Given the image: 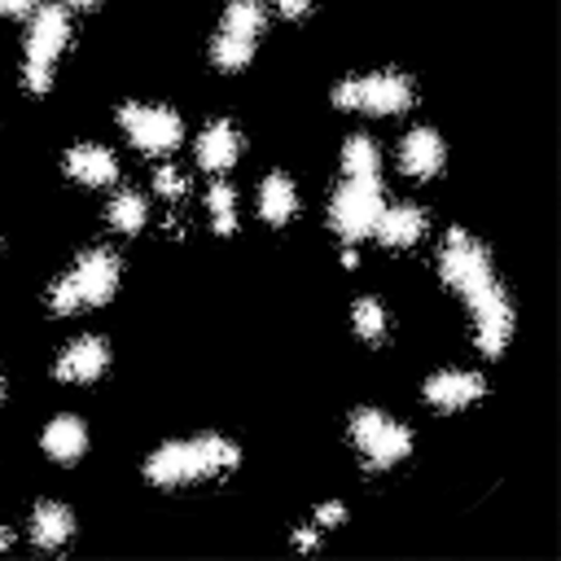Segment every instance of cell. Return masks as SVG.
I'll return each mask as SVG.
<instances>
[{
  "label": "cell",
  "instance_id": "1",
  "mask_svg": "<svg viewBox=\"0 0 561 561\" xmlns=\"http://www.w3.org/2000/svg\"><path fill=\"white\" fill-rule=\"evenodd\" d=\"M241 451L237 443L219 438V434H197V438H180V443H167L158 447L149 460H145V478L153 486H188V482H206V478H219L228 469H237Z\"/></svg>",
  "mask_w": 561,
  "mask_h": 561
},
{
  "label": "cell",
  "instance_id": "2",
  "mask_svg": "<svg viewBox=\"0 0 561 561\" xmlns=\"http://www.w3.org/2000/svg\"><path fill=\"white\" fill-rule=\"evenodd\" d=\"M118 280H123L118 254L105 250V245H96V250L79 254V263H75L66 276L53 280L48 307H53V316H75V311H83V307H105V302L114 298Z\"/></svg>",
  "mask_w": 561,
  "mask_h": 561
},
{
  "label": "cell",
  "instance_id": "3",
  "mask_svg": "<svg viewBox=\"0 0 561 561\" xmlns=\"http://www.w3.org/2000/svg\"><path fill=\"white\" fill-rule=\"evenodd\" d=\"M70 44V13L66 4H39L26 26V57H22V83L26 92L44 96L53 88V66L61 48Z\"/></svg>",
  "mask_w": 561,
  "mask_h": 561
},
{
  "label": "cell",
  "instance_id": "4",
  "mask_svg": "<svg viewBox=\"0 0 561 561\" xmlns=\"http://www.w3.org/2000/svg\"><path fill=\"white\" fill-rule=\"evenodd\" d=\"M412 101H416L412 79H408V75H394V70H386V75H364V79H342V83L333 88V105H337V110L377 114V118L403 114V110H412Z\"/></svg>",
  "mask_w": 561,
  "mask_h": 561
},
{
  "label": "cell",
  "instance_id": "5",
  "mask_svg": "<svg viewBox=\"0 0 561 561\" xmlns=\"http://www.w3.org/2000/svg\"><path fill=\"white\" fill-rule=\"evenodd\" d=\"M263 26H267V13L259 0H228L219 18V35L210 39V61L219 70H241L259 48Z\"/></svg>",
  "mask_w": 561,
  "mask_h": 561
},
{
  "label": "cell",
  "instance_id": "6",
  "mask_svg": "<svg viewBox=\"0 0 561 561\" xmlns=\"http://www.w3.org/2000/svg\"><path fill=\"white\" fill-rule=\"evenodd\" d=\"M351 443L359 447V456H364L368 469H390V465H399L412 451L408 425H399L394 416L373 412V408L351 412Z\"/></svg>",
  "mask_w": 561,
  "mask_h": 561
},
{
  "label": "cell",
  "instance_id": "7",
  "mask_svg": "<svg viewBox=\"0 0 561 561\" xmlns=\"http://www.w3.org/2000/svg\"><path fill=\"white\" fill-rule=\"evenodd\" d=\"M438 276L447 289H456L460 298H469L473 289H482L486 280H495L491 272V254L478 237H469L465 228H451L443 237V250H438Z\"/></svg>",
  "mask_w": 561,
  "mask_h": 561
},
{
  "label": "cell",
  "instance_id": "8",
  "mask_svg": "<svg viewBox=\"0 0 561 561\" xmlns=\"http://www.w3.org/2000/svg\"><path fill=\"white\" fill-rule=\"evenodd\" d=\"M381 184L373 180H342L333 202H329V224L342 241H364L373 237L377 228V215H381Z\"/></svg>",
  "mask_w": 561,
  "mask_h": 561
},
{
  "label": "cell",
  "instance_id": "9",
  "mask_svg": "<svg viewBox=\"0 0 561 561\" xmlns=\"http://www.w3.org/2000/svg\"><path fill=\"white\" fill-rule=\"evenodd\" d=\"M469 311H473V342H478V351L482 355H504V346H508V337H513V302H508V294H504V285L500 280H486L482 289H473L469 298Z\"/></svg>",
  "mask_w": 561,
  "mask_h": 561
},
{
  "label": "cell",
  "instance_id": "10",
  "mask_svg": "<svg viewBox=\"0 0 561 561\" xmlns=\"http://www.w3.org/2000/svg\"><path fill=\"white\" fill-rule=\"evenodd\" d=\"M118 127L140 153H171L184 140V123L162 105H118Z\"/></svg>",
  "mask_w": 561,
  "mask_h": 561
},
{
  "label": "cell",
  "instance_id": "11",
  "mask_svg": "<svg viewBox=\"0 0 561 561\" xmlns=\"http://www.w3.org/2000/svg\"><path fill=\"white\" fill-rule=\"evenodd\" d=\"M105 368H110V346H105L101 337H75V342L57 355V364H53L57 381H75V386L101 381Z\"/></svg>",
  "mask_w": 561,
  "mask_h": 561
},
{
  "label": "cell",
  "instance_id": "12",
  "mask_svg": "<svg viewBox=\"0 0 561 561\" xmlns=\"http://www.w3.org/2000/svg\"><path fill=\"white\" fill-rule=\"evenodd\" d=\"M421 394H425V403L430 408H438V412H456V408H469L473 399H482L486 394V381L478 377V373H434L425 386H421Z\"/></svg>",
  "mask_w": 561,
  "mask_h": 561
},
{
  "label": "cell",
  "instance_id": "13",
  "mask_svg": "<svg viewBox=\"0 0 561 561\" xmlns=\"http://www.w3.org/2000/svg\"><path fill=\"white\" fill-rule=\"evenodd\" d=\"M443 162H447V149H443L438 131L416 127V131H408V136L399 140V167H403V175H412V180H434V175L443 171Z\"/></svg>",
  "mask_w": 561,
  "mask_h": 561
},
{
  "label": "cell",
  "instance_id": "14",
  "mask_svg": "<svg viewBox=\"0 0 561 561\" xmlns=\"http://www.w3.org/2000/svg\"><path fill=\"white\" fill-rule=\"evenodd\" d=\"M425 228H430V219H425V210L421 206H381V215H377V228H373V237L386 245V250H408V245H416L421 237H425Z\"/></svg>",
  "mask_w": 561,
  "mask_h": 561
},
{
  "label": "cell",
  "instance_id": "15",
  "mask_svg": "<svg viewBox=\"0 0 561 561\" xmlns=\"http://www.w3.org/2000/svg\"><path fill=\"white\" fill-rule=\"evenodd\" d=\"M61 167H66L70 180H79L88 188H105V184L118 180V158L110 149H101V145H75Z\"/></svg>",
  "mask_w": 561,
  "mask_h": 561
},
{
  "label": "cell",
  "instance_id": "16",
  "mask_svg": "<svg viewBox=\"0 0 561 561\" xmlns=\"http://www.w3.org/2000/svg\"><path fill=\"white\" fill-rule=\"evenodd\" d=\"M241 158V136L228 118L206 123V131L197 136V167L202 171H228Z\"/></svg>",
  "mask_w": 561,
  "mask_h": 561
},
{
  "label": "cell",
  "instance_id": "17",
  "mask_svg": "<svg viewBox=\"0 0 561 561\" xmlns=\"http://www.w3.org/2000/svg\"><path fill=\"white\" fill-rule=\"evenodd\" d=\"M44 456H53L57 465H75L83 451H88V430H83V421L79 416H53L48 421V430H44Z\"/></svg>",
  "mask_w": 561,
  "mask_h": 561
},
{
  "label": "cell",
  "instance_id": "18",
  "mask_svg": "<svg viewBox=\"0 0 561 561\" xmlns=\"http://www.w3.org/2000/svg\"><path fill=\"white\" fill-rule=\"evenodd\" d=\"M70 535H75V517H70L66 504H53V500L35 504V513H31V539H35V548L57 552Z\"/></svg>",
  "mask_w": 561,
  "mask_h": 561
},
{
  "label": "cell",
  "instance_id": "19",
  "mask_svg": "<svg viewBox=\"0 0 561 561\" xmlns=\"http://www.w3.org/2000/svg\"><path fill=\"white\" fill-rule=\"evenodd\" d=\"M294 210H298V188H294V180L280 175V171H272V175L259 184V215H263L267 224H289Z\"/></svg>",
  "mask_w": 561,
  "mask_h": 561
},
{
  "label": "cell",
  "instance_id": "20",
  "mask_svg": "<svg viewBox=\"0 0 561 561\" xmlns=\"http://www.w3.org/2000/svg\"><path fill=\"white\" fill-rule=\"evenodd\" d=\"M342 175L346 180H381V149L373 145V136H351L342 145Z\"/></svg>",
  "mask_w": 561,
  "mask_h": 561
},
{
  "label": "cell",
  "instance_id": "21",
  "mask_svg": "<svg viewBox=\"0 0 561 561\" xmlns=\"http://www.w3.org/2000/svg\"><path fill=\"white\" fill-rule=\"evenodd\" d=\"M105 219H110V228H118V232H140L145 228V219H149V206H145V197L140 193H131V188H123V193H114V202L105 206Z\"/></svg>",
  "mask_w": 561,
  "mask_h": 561
},
{
  "label": "cell",
  "instance_id": "22",
  "mask_svg": "<svg viewBox=\"0 0 561 561\" xmlns=\"http://www.w3.org/2000/svg\"><path fill=\"white\" fill-rule=\"evenodd\" d=\"M206 210H210V228L219 232V237H232L237 232V193H232V184H210V193H206Z\"/></svg>",
  "mask_w": 561,
  "mask_h": 561
},
{
  "label": "cell",
  "instance_id": "23",
  "mask_svg": "<svg viewBox=\"0 0 561 561\" xmlns=\"http://www.w3.org/2000/svg\"><path fill=\"white\" fill-rule=\"evenodd\" d=\"M351 329H355L364 342H381L386 329H390V316H386V307H381L377 298H359V302L351 307Z\"/></svg>",
  "mask_w": 561,
  "mask_h": 561
},
{
  "label": "cell",
  "instance_id": "24",
  "mask_svg": "<svg viewBox=\"0 0 561 561\" xmlns=\"http://www.w3.org/2000/svg\"><path fill=\"white\" fill-rule=\"evenodd\" d=\"M153 188H158L162 197H184V193H188V180H184L175 167H158V171H153Z\"/></svg>",
  "mask_w": 561,
  "mask_h": 561
},
{
  "label": "cell",
  "instance_id": "25",
  "mask_svg": "<svg viewBox=\"0 0 561 561\" xmlns=\"http://www.w3.org/2000/svg\"><path fill=\"white\" fill-rule=\"evenodd\" d=\"M39 9V0H0V13L4 18H31Z\"/></svg>",
  "mask_w": 561,
  "mask_h": 561
},
{
  "label": "cell",
  "instance_id": "26",
  "mask_svg": "<svg viewBox=\"0 0 561 561\" xmlns=\"http://www.w3.org/2000/svg\"><path fill=\"white\" fill-rule=\"evenodd\" d=\"M342 517H346V508H342V504H333V500L316 508V526H337Z\"/></svg>",
  "mask_w": 561,
  "mask_h": 561
},
{
  "label": "cell",
  "instance_id": "27",
  "mask_svg": "<svg viewBox=\"0 0 561 561\" xmlns=\"http://www.w3.org/2000/svg\"><path fill=\"white\" fill-rule=\"evenodd\" d=\"M311 9V0H276V13L280 18H302Z\"/></svg>",
  "mask_w": 561,
  "mask_h": 561
},
{
  "label": "cell",
  "instance_id": "28",
  "mask_svg": "<svg viewBox=\"0 0 561 561\" xmlns=\"http://www.w3.org/2000/svg\"><path fill=\"white\" fill-rule=\"evenodd\" d=\"M294 543H298L302 552H311V548L320 543V535H316V530H298V535H294Z\"/></svg>",
  "mask_w": 561,
  "mask_h": 561
},
{
  "label": "cell",
  "instance_id": "29",
  "mask_svg": "<svg viewBox=\"0 0 561 561\" xmlns=\"http://www.w3.org/2000/svg\"><path fill=\"white\" fill-rule=\"evenodd\" d=\"M61 4H66V9H96L101 0H61Z\"/></svg>",
  "mask_w": 561,
  "mask_h": 561
},
{
  "label": "cell",
  "instance_id": "30",
  "mask_svg": "<svg viewBox=\"0 0 561 561\" xmlns=\"http://www.w3.org/2000/svg\"><path fill=\"white\" fill-rule=\"evenodd\" d=\"M4 548H9V530L0 526V552H4Z\"/></svg>",
  "mask_w": 561,
  "mask_h": 561
},
{
  "label": "cell",
  "instance_id": "31",
  "mask_svg": "<svg viewBox=\"0 0 561 561\" xmlns=\"http://www.w3.org/2000/svg\"><path fill=\"white\" fill-rule=\"evenodd\" d=\"M0 399H4V377H0Z\"/></svg>",
  "mask_w": 561,
  "mask_h": 561
}]
</instances>
